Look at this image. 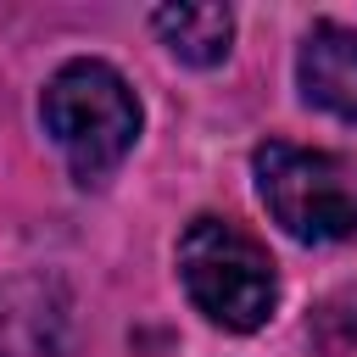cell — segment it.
Here are the masks:
<instances>
[{
	"label": "cell",
	"instance_id": "obj_1",
	"mask_svg": "<svg viewBox=\"0 0 357 357\" xmlns=\"http://www.w3.org/2000/svg\"><path fill=\"white\" fill-rule=\"evenodd\" d=\"M39 117H45V134L61 145L78 184H100L139 139V100L128 78L95 56L56 67V78L45 84Z\"/></svg>",
	"mask_w": 357,
	"mask_h": 357
},
{
	"label": "cell",
	"instance_id": "obj_2",
	"mask_svg": "<svg viewBox=\"0 0 357 357\" xmlns=\"http://www.w3.org/2000/svg\"><path fill=\"white\" fill-rule=\"evenodd\" d=\"M178 279L195 301V312L229 335H251L279 307V273L257 234H245L234 218L201 212L178 234Z\"/></svg>",
	"mask_w": 357,
	"mask_h": 357
},
{
	"label": "cell",
	"instance_id": "obj_3",
	"mask_svg": "<svg viewBox=\"0 0 357 357\" xmlns=\"http://www.w3.org/2000/svg\"><path fill=\"white\" fill-rule=\"evenodd\" d=\"M251 173H257V195L268 218L290 240L335 245L357 234V156L268 139L257 145Z\"/></svg>",
	"mask_w": 357,
	"mask_h": 357
},
{
	"label": "cell",
	"instance_id": "obj_4",
	"mask_svg": "<svg viewBox=\"0 0 357 357\" xmlns=\"http://www.w3.org/2000/svg\"><path fill=\"white\" fill-rule=\"evenodd\" d=\"M296 84L329 117L357 123V33L340 22H312L296 56Z\"/></svg>",
	"mask_w": 357,
	"mask_h": 357
},
{
	"label": "cell",
	"instance_id": "obj_5",
	"mask_svg": "<svg viewBox=\"0 0 357 357\" xmlns=\"http://www.w3.org/2000/svg\"><path fill=\"white\" fill-rule=\"evenodd\" d=\"M151 28L162 33V45L190 61V67H218L229 56L234 39V11L229 6H156Z\"/></svg>",
	"mask_w": 357,
	"mask_h": 357
},
{
	"label": "cell",
	"instance_id": "obj_6",
	"mask_svg": "<svg viewBox=\"0 0 357 357\" xmlns=\"http://www.w3.org/2000/svg\"><path fill=\"white\" fill-rule=\"evenodd\" d=\"M351 329H357V318H351Z\"/></svg>",
	"mask_w": 357,
	"mask_h": 357
}]
</instances>
